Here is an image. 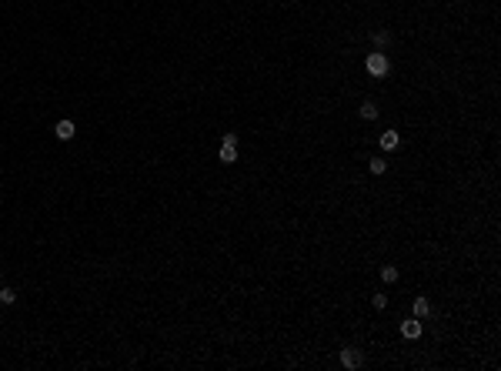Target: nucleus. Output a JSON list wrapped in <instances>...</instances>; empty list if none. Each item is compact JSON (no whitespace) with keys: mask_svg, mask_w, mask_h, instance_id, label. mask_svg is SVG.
Instances as JSON below:
<instances>
[{"mask_svg":"<svg viewBox=\"0 0 501 371\" xmlns=\"http://www.w3.org/2000/svg\"><path fill=\"white\" fill-rule=\"evenodd\" d=\"M364 71L371 74V77H384V74L391 71V64H388V54H381V50H374V54H368V60H364Z\"/></svg>","mask_w":501,"mask_h":371,"instance_id":"nucleus-1","label":"nucleus"},{"mask_svg":"<svg viewBox=\"0 0 501 371\" xmlns=\"http://www.w3.org/2000/svg\"><path fill=\"white\" fill-rule=\"evenodd\" d=\"M341 364L344 368H361V364H364V355H361L358 348H344L341 351Z\"/></svg>","mask_w":501,"mask_h":371,"instance_id":"nucleus-2","label":"nucleus"},{"mask_svg":"<svg viewBox=\"0 0 501 371\" xmlns=\"http://www.w3.org/2000/svg\"><path fill=\"white\" fill-rule=\"evenodd\" d=\"M234 161H238V144L224 141L221 144V164H234Z\"/></svg>","mask_w":501,"mask_h":371,"instance_id":"nucleus-3","label":"nucleus"},{"mask_svg":"<svg viewBox=\"0 0 501 371\" xmlns=\"http://www.w3.org/2000/svg\"><path fill=\"white\" fill-rule=\"evenodd\" d=\"M401 334H405L408 341L421 338V321H405V324H401Z\"/></svg>","mask_w":501,"mask_h":371,"instance_id":"nucleus-4","label":"nucleus"},{"mask_svg":"<svg viewBox=\"0 0 501 371\" xmlns=\"http://www.w3.org/2000/svg\"><path fill=\"white\" fill-rule=\"evenodd\" d=\"M414 318H431V301L428 298H414Z\"/></svg>","mask_w":501,"mask_h":371,"instance_id":"nucleus-5","label":"nucleus"},{"mask_svg":"<svg viewBox=\"0 0 501 371\" xmlns=\"http://www.w3.org/2000/svg\"><path fill=\"white\" fill-rule=\"evenodd\" d=\"M54 134H57L60 141H71V138H74V121H60V124L54 127Z\"/></svg>","mask_w":501,"mask_h":371,"instance_id":"nucleus-6","label":"nucleus"},{"mask_svg":"<svg viewBox=\"0 0 501 371\" xmlns=\"http://www.w3.org/2000/svg\"><path fill=\"white\" fill-rule=\"evenodd\" d=\"M398 130H384V134H381V147H384V151H394V147H398Z\"/></svg>","mask_w":501,"mask_h":371,"instance_id":"nucleus-7","label":"nucleus"},{"mask_svg":"<svg viewBox=\"0 0 501 371\" xmlns=\"http://www.w3.org/2000/svg\"><path fill=\"white\" fill-rule=\"evenodd\" d=\"M371 41H374V50H384V47L391 44V33H388V30H378V33L371 37Z\"/></svg>","mask_w":501,"mask_h":371,"instance_id":"nucleus-8","label":"nucleus"},{"mask_svg":"<svg viewBox=\"0 0 501 371\" xmlns=\"http://www.w3.org/2000/svg\"><path fill=\"white\" fill-rule=\"evenodd\" d=\"M381 281L394 284V281H398V267H394V264H384V267H381Z\"/></svg>","mask_w":501,"mask_h":371,"instance_id":"nucleus-9","label":"nucleus"},{"mask_svg":"<svg viewBox=\"0 0 501 371\" xmlns=\"http://www.w3.org/2000/svg\"><path fill=\"white\" fill-rule=\"evenodd\" d=\"M361 117H364V121H374V117H378V107H374V100H364V104H361Z\"/></svg>","mask_w":501,"mask_h":371,"instance_id":"nucleus-10","label":"nucleus"},{"mask_svg":"<svg viewBox=\"0 0 501 371\" xmlns=\"http://www.w3.org/2000/svg\"><path fill=\"white\" fill-rule=\"evenodd\" d=\"M0 301H4V305H14V301H17V291H14V288H4V284H0Z\"/></svg>","mask_w":501,"mask_h":371,"instance_id":"nucleus-11","label":"nucleus"},{"mask_svg":"<svg viewBox=\"0 0 501 371\" xmlns=\"http://www.w3.org/2000/svg\"><path fill=\"white\" fill-rule=\"evenodd\" d=\"M368 167H371V174H384V171H388V161H371Z\"/></svg>","mask_w":501,"mask_h":371,"instance_id":"nucleus-12","label":"nucleus"},{"mask_svg":"<svg viewBox=\"0 0 501 371\" xmlns=\"http://www.w3.org/2000/svg\"><path fill=\"white\" fill-rule=\"evenodd\" d=\"M374 308H378V311H384V308H388V298H384V294H374Z\"/></svg>","mask_w":501,"mask_h":371,"instance_id":"nucleus-13","label":"nucleus"}]
</instances>
